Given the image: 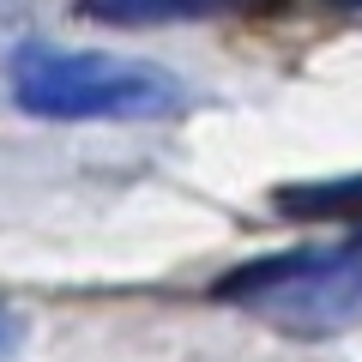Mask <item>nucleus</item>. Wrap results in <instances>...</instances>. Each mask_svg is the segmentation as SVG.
<instances>
[{
    "label": "nucleus",
    "mask_w": 362,
    "mask_h": 362,
    "mask_svg": "<svg viewBox=\"0 0 362 362\" xmlns=\"http://www.w3.org/2000/svg\"><path fill=\"white\" fill-rule=\"evenodd\" d=\"M211 302L247 314L284 338L320 344L362 326V230L320 247H284V254L247 259L211 284Z\"/></svg>",
    "instance_id": "obj_1"
},
{
    "label": "nucleus",
    "mask_w": 362,
    "mask_h": 362,
    "mask_svg": "<svg viewBox=\"0 0 362 362\" xmlns=\"http://www.w3.org/2000/svg\"><path fill=\"white\" fill-rule=\"evenodd\" d=\"M13 103L37 121H163L181 115V85L127 54L18 42Z\"/></svg>",
    "instance_id": "obj_2"
},
{
    "label": "nucleus",
    "mask_w": 362,
    "mask_h": 362,
    "mask_svg": "<svg viewBox=\"0 0 362 362\" xmlns=\"http://www.w3.org/2000/svg\"><path fill=\"white\" fill-rule=\"evenodd\" d=\"M254 0H78V13L97 25H187V18L247 13Z\"/></svg>",
    "instance_id": "obj_3"
},
{
    "label": "nucleus",
    "mask_w": 362,
    "mask_h": 362,
    "mask_svg": "<svg viewBox=\"0 0 362 362\" xmlns=\"http://www.w3.org/2000/svg\"><path fill=\"white\" fill-rule=\"evenodd\" d=\"M278 206H284L290 218H350V223H362V175L278 187Z\"/></svg>",
    "instance_id": "obj_4"
},
{
    "label": "nucleus",
    "mask_w": 362,
    "mask_h": 362,
    "mask_svg": "<svg viewBox=\"0 0 362 362\" xmlns=\"http://www.w3.org/2000/svg\"><path fill=\"white\" fill-rule=\"evenodd\" d=\"M18 344H25V320H18V314L0 302V362H13V356H18Z\"/></svg>",
    "instance_id": "obj_5"
}]
</instances>
